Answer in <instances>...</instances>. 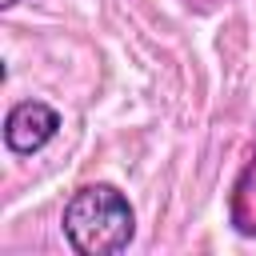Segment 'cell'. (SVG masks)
<instances>
[{"label":"cell","instance_id":"obj_1","mask_svg":"<svg viewBox=\"0 0 256 256\" xmlns=\"http://www.w3.org/2000/svg\"><path fill=\"white\" fill-rule=\"evenodd\" d=\"M64 240L80 256H116L136 236V212L116 184H84L64 204Z\"/></svg>","mask_w":256,"mask_h":256},{"label":"cell","instance_id":"obj_2","mask_svg":"<svg viewBox=\"0 0 256 256\" xmlns=\"http://www.w3.org/2000/svg\"><path fill=\"white\" fill-rule=\"evenodd\" d=\"M60 128V112L44 100H20L12 104V112L4 116V144L16 156H32L40 152Z\"/></svg>","mask_w":256,"mask_h":256},{"label":"cell","instance_id":"obj_3","mask_svg":"<svg viewBox=\"0 0 256 256\" xmlns=\"http://www.w3.org/2000/svg\"><path fill=\"white\" fill-rule=\"evenodd\" d=\"M228 216H232V228H236V232L256 236V160H248V168L236 176Z\"/></svg>","mask_w":256,"mask_h":256},{"label":"cell","instance_id":"obj_4","mask_svg":"<svg viewBox=\"0 0 256 256\" xmlns=\"http://www.w3.org/2000/svg\"><path fill=\"white\" fill-rule=\"evenodd\" d=\"M16 4H20V0H0V8H16Z\"/></svg>","mask_w":256,"mask_h":256}]
</instances>
